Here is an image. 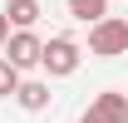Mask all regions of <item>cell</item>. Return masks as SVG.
<instances>
[{
  "instance_id": "cell-10",
  "label": "cell",
  "mask_w": 128,
  "mask_h": 123,
  "mask_svg": "<svg viewBox=\"0 0 128 123\" xmlns=\"http://www.w3.org/2000/svg\"><path fill=\"white\" fill-rule=\"evenodd\" d=\"M79 123H108V118H98L94 108H84V113H79Z\"/></svg>"
},
{
  "instance_id": "cell-1",
  "label": "cell",
  "mask_w": 128,
  "mask_h": 123,
  "mask_svg": "<svg viewBox=\"0 0 128 123\" xmlns=\"http://www.w3.org/2000/svg\"><path fill=\"white\" fill-rule=\"evenodd\" d=\"M89 54H98V59L128 54V20L123 15H104L98 25H89Z\"/></svg>"
},
{
  "instance_id": "cell-8",
  "label": "cell",
  "mask_w": 128,
  "mask_h": 123,
  "mask_svg": "<svg viewBox=\"0 0 128 123\" xmlns=\"http://www.w3.org/2000/svg\"><path fill=\"white\" fill-rule=\"evenodd\" d=\"M20 79H25V74H20L15 64H10L5 54H0V98H15V89H20Z\"/></svg>"
},
{
  "instance_id": "cell-3",
  "label": "cell",
  "mask_w": 128,
  "mask_h": 123,
  "mask_svg": "<svg viewBox=\"0 0 128 123\" xmlns=\"http://www.w3.org/2000/svg\"><path fill=\"white\" fill-rule=\"evenodd\" d=\"M5 59L15 64L20 74L25 69H40V59H44V40L34 30H10V40H5Z\"/></svg>"
},
{
  "instance_id": "cell-6",
  "label": "cell",
  "mask_w": 128,
  "mask_h": 123,
  "mask_svg": "<svg viewBox=\"0 0 128 123\" xmlns=\"http://www.w3.org/2000/svg\"><path fill=\"white\" fill-rule=\"evenodd\" d=\"M40 15H44V10H40V0H5V20H10L15 30H34Z\"/></svg>"
},
{
  "instance_id": "cell-7",
  "label": "cell",
  "mask_w": 128,
  "mask_h": 123,
  "mask_svg": "<svg viewBox=\"0 0 128 123\" xmlns=\"http://www.w3.org/2000/svg\"><path fill=\"white\" fill-rule=\"evenodd\" d=\"M69 15L84 20V25H98V20L108 15V0H69Z\"/></svg>"
},
{
  "instance_id": "cell-11",
  "label": "cell",
  "mask_w": 128,
  "mask_h": 123,
  "mask_svg": "<svg viewBox=\"0 0 128 123\" xmlns=\"http://www.w3.org/2000/svg\"><path fill=\"white\" fill-rule=\"evenodd\" d=\"M123 123H128V118H123Z\"/></svg>"
},
{
  "instance_id": "cell-2",
  "label": "cell",
  "mask_w": 128,
  "mask_h": 123,
  "mask_svg": "<svg viewBox=\"0 0 128 123\" xmlns=\"http://www.w3.org/2000/svg\"><path fill=\"white\" fill-rule=\"evenodd\" d=\"M79 64H84V49L74 44L69 34L44 40V59H40V69H44L49 79H69V74H79Z\"/></svg>"
},
{
  "instance_id": "cell-5",
  "label": "cell",
  "mask_w": 128,
  "mask_h": 123,
  "mask_svg": "<svg viewBox=\"0 0 128 123\" xmlns=\"http://www.w3.org/2000/svg\"><path fill=\"white\" fill-rule=\"evenodd\" d=\"M89 108H94L98 118H108V123H123V118H128V94H118V89H104V94H98Z\"/></svg>"
},
{
  "instance_id": "cell-4",
  "label": "cell",
  "mask_w": 128,
  "mask_h": 123,
  "mask_svg": "<svg viewBox=\"0 0 128 123\" xmlns=\"http://www.w3.org/2000/svg\"><path fill=\"white\" fill-rule=\"evenodd\" d=\"M49 79H20V89H15V104L25 108V113H44L49 108Z\"/></svg>"
},
{
  "instance_id": "cell-9",
  "label": "cell",
  "mask_w": 128,
  "mask_h": 123,
  "mask_svg": "<svg viewBox=\"0 0 128 123\" xmlns=\"http://www.w3.org/2000/svg\"><path fill=\"white\" fill-rule=\"evenodd\" d=\"M5 40H10V20H5V10H0V49H5Z\"/></svg>"
}]
</instances>
